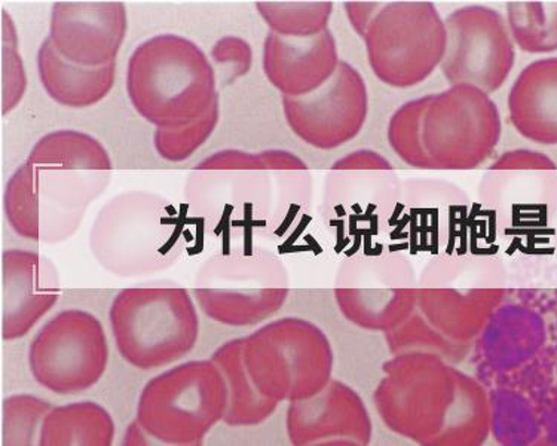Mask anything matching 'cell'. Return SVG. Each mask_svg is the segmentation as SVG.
Returning a JSON list of instances; mask_svg holds the SVG:
<instances>
[{
    "mask_svg": "<svg viewBox=\"0 0 557 446\" xmlns=\"http://www.w3.org/2000/svg\"><path fill=\"white\" fill-rule=\"evenodd\" d=\"M314 178L284 149H223L189 170L183 200L205 234L226 241H276L298 233L312 207Z\"/></svg>",
    "mask_w": 557,
    "mask_h": 446,
    "instance_id": "1",
    "label": "cell"
},
{
    "mask_svg": "<svg viewBox=\"0 0 557 446\" xmlns=\"http://www.w3.org/2000/svg\"><path fill=\"white\" fill-rule=\"evenodd\" d=\"M373 405L394 435L424 446H479L491 436V396L458 364L430 352L393 356Z\"/></svg>",
    "mask_w": 557,
    "mask_h": 446,
    "instance_id": "2",
    "label": "cell"
},
{
    "mask_svg": "<svg viewBox=\"0 0 557 446\" xmlns=\"http://www.w3.org/2000/svg\"><path fill=\"white\" fill-rule=\"evenodd\" d=\"M193 240L188 213L148 189H132L104 202L88 234L92 258L121 278L148 277L176 265Z\"/></svg>",
    "mask_w": 557,
    "mask_h": 446,
    "instance_id": "3",
    "label": "cell"
},
{
    "mask_svg": "<svg viewBox=\"0 0 557 446\" xmlns=\"http://www.w3.org/2000/svg\"><path fill=\"white\" fill-rule=\"evenodd\" d=\"M127 95L157 128H177L206 115L219 99L213 64L194 40L162 34L138 45L128 60Z\"/></svg>",
    "mask_w": 557,
    "mask_h": 446,
    "instance_id": "4",
    "label": "cell"
},
{
    "mask_svg": "<svg viewBox=\"0 0 557 446\" xmlns=\"http://www.w3.org/2000/svg\"><path fill=\"white\" fill-rule=\"evenodd\" d=\"M506 294L503 262L478 247L461 245L426 259L418 275V311L458 344L473 346Z\"/></svg>",
    "mask_w": 557,
    "mask_h": 446,
    "instance_id": "5",
    "label": "cell"
},
{
    "mask_svg": "<svg viewBox=\"0 0 557 446\" xmlns=\"http://www.w3.org/2000/svg\"><path fill=\"white\" fill-rule=\"evenodd\" d=\"M290 290V274L283 259L247 241L206 258L195 273L193 296L213 322L251 327L274 318Z\"/></svg>",
    "mask_w": 557,
    "mask_h": 446,
    "instance_id": "6",
    "label": "cell"
},
{
    "mask_svg": "<svg viewBox=\"0 0 557 446\" xmlns=\"http://www.w3.org/2000/svg\"><path fill=\"white\" fill-rule=\"evenodd\" d=\"M113 172L39 165L28 160L3 190V214L24 240L55 246L79 231L89 207L111 185Z\"/></svg>",
    "mask_w": 557,
    "mask_h": 446,
    "instance_id": "7",
    "label": "cell"
},
{
    "mask_svg": "<svg viewBox=\"0 0 557 446\" xmlns=\"http://www.w3.org/2000/svg\"><path fill=\"white\" fill-rule=\"evenodd\" d=\"M109 324L129 367L154 371L185 359L199 339L198 306L185 287H127L113 298Z\"/></svg>",
    "mask_w": 557,
    "mask_h": 446,
    "instance_id": "8",
    "label": "cell"
},
{
    "mask_svg": "<svg viewBox=\"0 0 557 446\" xmlns=\"http://www.w3.org/2000/svg\"><path fill=\"white\" fill-rule=\"evenodd\" d=\"M244 363L263 396L292 404L315 396L331 383L335 351L315 323L282 318L244 336Z\"/></svg>",
    "mask_w": 557,
    "mask_h": 446,
    "instance_id": "9",
    "label": "cell"
},
{
    "mask_svg": "<svg viewBox=\"0 0 557 446\" xmlns=\"http://www.w3.org/2000/svg\"><path fill=\"white\" fill-rule=\"evenodd\" d=\"M227 387L211 359L165 369L141 388L136 420L153 441L173 446L201 445L223 423Z\"/></svg>",
    "mask_w": 557,
    "mask_h": 446,
    "instance_id": "10",
    "label": "cell"
},
{
    "mask_svg": "<svg viewBox=\"0 0 557 446\" xmlns=\"http://www.w3.org/2000/svg\"><path fill=\"white\" fill-rule=\"evenodd\" d=\"M404 196V178L388 158L372 149L341 157L327 170L320 216L341 241L386 237Z\"/></svg>",
    "mask_w": 557,
    "mask_h": 446,
    "instance_id": "11",
    "label": "cell"
},
{
    "mask_svg": "<svg viewBox=\"0 0 557 446\" xmlns=\"http://www.w3.org/2000/svg\"><path fill=\"white\" fill-rule=\"evenodd\" d=\"M418 275L412 259L394 247L354 251L333 280L337 310L359 330L386 334L418 310Z\"/></svg>",
    "mask_w": 557,
    "mask_h": 446,
    "instance_id": "12",
    "label": "cell"
},
{
    "mask_svg": "<svg viewBox=\"0 0 557 446\" xmlns=\"http://www.w3.org/2000/svg\"><path fill=\"white\" fill-rule=\"evenodd\" d=\"M361 39L369 66L382 84L413 88L441 69L446 51L445 20L431 2H384Z\"/></svg>",
    "mask_w": 557,
    "mask_h": 446,
    "instance_id": "13",
    "label": "cell"
},
{
    "mask_svg": "<svg viewBox=\"0 0 557 446\" xmlns=\"http://www.w3.org/2000/svg\"><path fill=\"white\" fill-rule=\"evenodd\" d=\"M503 136L502 113L482 89L450 85L429 95L421 139L431 170L469 172L490 160Z\"/></svg>",
    "mask_w": 557,
    "mask_h": 446,
    "instance_id": "14",
    "label": "cell"
},
{
    "mask_svg": "<svg viewBox=\"0 0 557 446\" xmlns=\"http://www.w3.org/2000/svg\"><path fill=\"white\" fill-rule=\"evenodd\" d=\"M27 362L36 383L54 395L91 391L109 364L103 323L79 308L60 311L32 339Z\"/></svg>",
    "mask_w": 557,
    "mask_h": 446,
    "instance_id": "15",
    "label": "cell"
},
{
    "mask_svg": "<svg viewBox=\"0 0 557 446\" xmlns=\"http://www.w3.org/2000/svg\"><path fill=\"white\" fill-rule=\"evenodd\" d=\"M446 51L441 64L450 85H471L494 95L516 63V45L502 12L486 5L458 8L445 18Z\"/></svg>",
    "mask_w": 557,
    "mask_h": 446,
    "instance_id": "16",
    "label": "cell"
},
{
    "mask_svg": "<svg viewBox=\"0 0 557 446\" xmlns=\"http://www.w3.org/2000/svg\"><path fill=\"white\" fill-rule=\"evenodd\" d=\"M470 197L453 182L434 177L404 181V196L386 237L396 250L429 259L466 245L471 223Z\"/></svg>",
    "mask_w": 557,
    "mask_h": 446,
    "instance_id": "17",
    "label": "cell"
},
{
    "mask_svg": "<svg viewBox=\"0 0 557 446\" xmlns=\"http://www.w3.org/2000/svg\"><path fill=\"white\" fill-rule=\"evenodd\" d=\"M284 120L305 145L335 151L359 137L368 121V84L359 69L341 62L331 80L304 97H283Z\"/></svg>",
    "mask_w": 557,
    "mask_h": 446,
    "instance_id": "18",
    "label": "cell"
},
{
    "mask_svg": "<svg viewBox=\"0 0 557 446\" xmlns=\"http://www.w3.org/2000/svg\"><path fill=\"white\" fill-rule=\"evenodd\" d=\"M286 432L295 446H366L372 442L373 423L359 392L332 379L315 396L288 404Z\"/></svg>",
    "mask_w": 557,
    "mask_h": 446,
    "instance_id": "19",
    "label": "cell"
},
{
    "mask_svg": "<svg viewBox=\"0 0 557 446\" xmlns=\"http://www.w3.org/2000/svg\"><path fill=\"white\" fill-rule=\"evenodd\" d=\"M128 32L122 2H55L50 36L61 57L77 66L103 67L116 63Z\"/></svg>",
    "mask_w": 557,
    "mask_h": 446,
    "instance_id": "20",
    "label": "cell"
},
{
    "mask_svg": "<svg viewBox=\"0 0 557 446\" xmlns=\"http://www.w3.org/2000/svg\"><path fill=\"white\" fill-rule=\"evenodd\" d=\"M61 296L59 268L39 251L8 249L2 255V338L30 334Z\"/></svg>",
    "mask_w": 557,
    "mask_h": 446,
    "instance_id": "21",
    "label": "cell"
},
{
    "mask_svg": "<svg viewBox=\"0 0 557 446\" xmlns=\"http://www.w3.org/2000/svg\"><path fill=\"white\" fill-rule=\"evenodd\" d=\"M341 62L331 28L307 39L284 38L270 32L263 42V73L283 97L317 91L331 80Z\"/></svg>",
    "mask_w": 557,
    "mask_h": 446,
    "instance_id": "22",
    "label": "cell"
},
{
    "mask_svg": "<svg viewBox=\"0 0 557 446\" xmlns=\"http://www.w3.org/2000/svg\"><path fill=\"white\" fill-rule=\"evenodd\" d=\"M507 108L523 139L557 146V57L535 60L519 73L508 92Z\"/></svg>",
    "mask_w": 557,
    "mask_h": 446,
    "instance_id": "23",
    "label": "cell"
},
{
    "mask_svg": "<svg viewBox=\"0 0 557 446\" xmlns=\"http://www.w3.org/2000/svg\"><path fill=\"white\" fill-rule=\"evenodd\" d=\"M478 339L492 368L513 371L534 359L546 344V320L531 307L502 306Z\"/></svg>",
    "mask_w": 557,
    "mask_h": 446,
    "instance_id": "24",
    "label": "cell"
},
{
    "mask_svg": "<svg viewBox=\"0 0 557 446\" xmlns=\"http://www.w3.org/2000/svg\"><path fill=\"white\" fill-rule=\"evenodd\" d=\"M36 64L45 92L63 108L96 107L115 85L116 63L103 67L77 66L59 54L50 38L40 45Z\"/></svg>",
    "mask_w": 557,
    "mask_h": 446,
    "instance_id": "25",
    "label": "cell"
},
{
    "mask_svg": "<svg viewBox=\"0 0 557 446\" xmlns=\"http://www.w3.org/2000/svg\"><path fill=\"white\" fill-rule=\"evenodd\" d=\"M210 359L225 379L227 409L223 423L227 428H256L274 416L280 404L263 396L251 381L244 363V338L226 340Z\"/></svg>",
    "mask_w": 557,
    "mask_h": 446,
    "instance_id": "26",
    "label": "cell"
},
{
    "mask_svg": "<svg viewBox=\"0 0 557 446\" xmlns=\"http://www.w3.org/2000/svg\"><path fill=\"white\" fill-rule=\"evenodd\" d=\"M115 420L92 400L54 407L45 417L39 446H111L115 442Z\"/></svg>",
    "mask_w": 557,
    "mask_h": 446,
    "instance_id": "27",
    "label": "cell"
},
{
    "mask_svg": "<svg viewBox=\"0 0 557 446\" xmlns=\"http://www.w3.org/2000/svg\"><path fill=\"white\" fill-rule=\"evenodd\" d=\"M27 160L50 168L113 172L111 153L106 146L79 129L64 128L45 134L36 141Z\"/></svg>",
    "mask_w": 557,
    "mask_h": 446,
    "instance_id": "28",
    "label": "cell"
},
{
    "mask_svg": "<svg viewBox=\"0 0 557 446\" xmlns=\"http://www.w3.org/2000/svg\"><path fill=\"white\" fill-rule=\"evenodd\" d=\"M506 20L520 51L535 55L557 51V2H508Z\"/></svg>",
    "mask_w": 557,
    "mask_h": 446,
    "instance_id": "29",
    "label": "cell"
},
{
    "mask_svg": "<svg viewBox=\"0 0 557 446\" xmlns=\"http://www.w3.org/2000/svg\"><path fill=\"white\" fill-rule=\"evenodd\" d=\"M260 17L272 34L284 38H314L329 30L333 3L326 0L307 2H256Z\"/></svg>",
    "mask_w": 557,
    "mask_h": 446,
    "instance_id": "30",
    "label": "cell"
},
{
    "mask_svg": "<svg viewBox=\"0 0 557 446\" xmlns=\"http://www.w3.org/2000/svg\"><path fill=\"white\" fill-rule=\"evenodd\" d=\"M385 343L393 356L405 352H430L455 364L462 363L470 355L469 344H458L434 330L420 311H414L396 330L386 332Z\"/></svg>",
    "mask_w": 557,
    "mask_h": 446,
    "instance_id": "31",
    "label": "cell"
},
{
    "mask_svg": "<svg viewBox=\"0 0 557 446\" xmlns=\"http://www.w3.org/2000/svg\"><path fill=\"white\" fill-rule=\"evenodd\" d=\"M491 435L503 445H531L541 435V425L530 401L510 391L491 396Z\"/></svg>",
    "mask_w": 557,
    "mask_h": 446,
    "instance_id": "32",
    "label": "cell"
},
{
    "mask_svg": "<svg viewBox=\"0 0 557 446\" xmlns=\"http://www.w3.org/2000/svg\"><path fill=\"white\" fill-rule=\"evenodd\" d=\"M54 408L50 400L17 393L2 401V446L39 445L45 417Z\"/></svg>",
    "mask_w": 557,
    "mask_h": 446,
    "instance_id": "33",
    "label": "cell"
},
{
    "mask_svg": "<svg viewBox=\"0 0 557 446\" xmlns=\"http://www.w3.org/2000/svg\"><path fill=\"white\" fill-rule=\"evenodd\" d=\"M429 96L406 101L389 117L386 139L394 153L409 168L431 170L421 139V124Z\"/></svg>",
    "mask_w": 557,
    "mask_h": 446,
    "instance_id": "34",
    "label": "cell"
},
{
    "mask_svg": "<svg viewBox=\"0 0 557 446\" xmlns=\"http://www.w3.org/2000/svg\"><path fill=\"white\" fill-rule=\"evenodd\" d=\"M221 121V101L215 100L209 112L194 123L177 128H157L153 133V148L164 161L189 160L209 141Z\"/></svg>",
    "mask_w": 557,
    "mask_h": 446,
    "instance_id": "35",
    "label": "cell"
},
{
    "mask_svg": "<svg viewBox=\"0 0 557 446\" xmlns=\"http://www.w3.org/2000/svg\"><path fill=\"white\" fill-rule=\"evenodd\" d=\"M18 34L14 20L2 10V115L22 103L27 89V75L18 50Z\"/></svg>",
    "mask_w": 557,
    "mask_h": 446,
    "instance_id": "36",
    "label": "cell"
},
{
    "mask_svg": "<svg viewBox=\"0 0 557 446\" xmlns=\"http://www.w3.org/2000/svg\"><path fill=\"white\" fill-rule=\"evenodd\" d=\"M215 78L225 85L249 75L253 66V50L246 39L227 35L219 39L210 51Z\"/></svg>",
    "mask_w": 557,
    "mask_h": 446,
    "instance_id": "37",
    "label": "cell"
},
{
    "mask_svg": "<svg viewBox=\"0 0 557 446\" xmlns=\"http://www.w3.org/2000/svg\"><path fill=\"white\" fill-rule=\"evenodd\" d=\"M384 2H345L344 10L354 32L363 38L369 24L372 23L376 12L381 10Z\"/></svg>",
    "mask_w": 557,
    "mask_h": 446,
    "instance_id": "38",
    "label": "cell"
},
{
    "mask_svg": "<svg viewBox=\"0 0 557 446\" xmlns=\"http://www.w3.org/2000/svg\"><path fill=\"white\" fill-rule=\"evenodd\" d=\"M149 439H152V437L148 435V432L141 428L137 420H134L133 423L128 425L127 430H125L124 441H122V444L150 445L152 442Z\"/></svg>",
    "mask_w": 557,
    "mask_h": 446,
    "instance_id": "39",
    "label": "cell"
},
{
    "mask_svg": "<svg viewBox=\"0 0 557 446\" xmlns=\"http://www.w3.org/2000/svg\"><path fill=\"white\" fill-rule=\"evenodd\" d=\"M546 429L548 439H550L552 444L557 445V395L555 400H553L550 411H548Z\"/></svg>",
    "mask_w": 557,
    "mask_h": 446,
    "instance_id": "40",
    "label": "cell"
}]
</instances>
